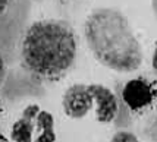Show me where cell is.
I'll use <instances>...</instances> for the list:
<instances>
[{
    "mask_svg": "<svg viewBox=\"0 0 157 142\" xmlns=\"http://www.w3.org/2000/svg\"><path fill=\"white\" fill-rule=\"evenodd\" d=\"M84 34L88 48L100 65L123 73L141 66V44L121 10L113 7L94 9L85 19Z\"/></svg>",
    "mask_w": 157,
    "mask_h": 142,
    "instance_id": "obj_1",
    "label": "cell"
},
{
    "mask_svg": "<svg viewBox=\"0 0 157 142\" xmlns=\"http://www.w3.org/2000/svg\"><path fill=\"white\" fill-rule=\"evenodd\" d=\"M2 111L3 110H2V100H0V117H2Z\"/></svg>",
    "mask_w": 157,
    "mask_h": 142,
    "instance_id": "obj_13",
    "label": "cell"
},
{
    "mask_svg": "<svg viewBox=\"0 0 157 142\" xmlns=\"http://www.w3.org/2000/svg\"><path fill=\"white\" fill-rule=\"evenodd\" d=\"M9 3H10V0H0V18L6 13L7 7H9Z\"/></svg>",
    "mask_w": 157,
    "mask_h": 142,
    "instance_id": "obj_9",
    "label": "cell"
},
{
    "mask_svg": "<svg viewBox=\"0 0 157 142\" xmlns=\"http://www.w3.org/2000/svg\"><path fill=\"white\" fill-rule=\"evenodd\" d=\"M40 107L37 104H29L22 111L21 119H18L12 126L10 130V139L13 142H34L37 138V114Z\"/></svg>",
    "mask_w": 157,
    "mask_h": 142,
    "instance_id": "obj_6",
    "label": "cell"
},
{
    "mask_svg": "<svg viewBox=\"0 0 157 142\" xmlns=\"http://www.w3.org/2000/svg\"><path fill=\"white\" fill-rule=\"evenodd\" d=\"M154 98L151 85L144 79H131L122 89L123 103L134 111H140L148 107Z\"/></svg>",
    "mask_w": 157,
    "mask_h": 142,
    "instance_id": "obj_4",
    "label": "cell"
},
{
    "mask_svg": "<svg viewBox=\"0 0 157 142\" xmlns=\"http://www.w3.org/2000/svg\"><path fill=\"white\" fill-rule=\"evenodd\" d=\"M5 72H6V66H5V60H3V57L0 54V84H2L3 78H5Z\"/></svg>",
    "mask_w": 157,
    "mask_h": 142,
    "instance_id": "obj_10",
    "label": "cell"
},
{
    "mask_svg": "<svg viewBox=\"0 0 157 142\" xmlns=\"http://www.w3.org/2000/svg\"><path fill=\"white\" fill-rule=\"evenodd\" d=\"M90 88L96 98V119L100 123L113 122L119 111L116 95L110 91V88L100 84H90Z\"/></svg>",
    "mask_w": 157,
    "mask_h": 142,
    "instance_id": "obj_5",
    "label": "cell"
},
{
    "mask_svg": "<svg viewBox=\"0 0 157 142\" xmlns=\"http://www.w3.org/2000/svg\"><path fill=\"white\" fill-rule=\"evenodd\" d=\"M110 142H140L137 135H134L129 130H117L115 135L112 136Z\"/></svg>",
    "mask_w": 157,
    "mask_h": 142,
    "instance_id": "obj_8",
    "label": "cell"
},
{
    "mask_svg": "<svg viewBox=\"0 0 157 142\" xmlns=\"http://www.w3.org/2000/svg\"><path fill=\"white\" fill-rule=\"evenodd\" d=\"M0 142H6V141H5V139H2V138H0Z\"/></svg>",
    "mask_w": 157,
    "mask_h": 142,
    "instance_id": "obj_14",
    "label": "cell"
},
{
    "mask_svg": "<svg viewBox=\"0 0 157 142\" xmlns=\"http://www.w3.org/2000/svg\"><path fill=\"white\" fill-rule=\"evenodd\" d=\"M151 65H153V69L157 72V44L156 48H154V53H153V59H151Z\"/></svg>",
    "mask_w": 157,
    "mask_h": 142,
    "instance_id": "obj_11",
    "label": "cell"
},
{
    "mask_svg": "<svg viewBox=\"0 0 157 142\" xmlns=\"http://www.w3.org/2000/svg\"><path fill=\"white\" fill-rule=\"evenodd\" d=\"M96 104V98L90 88V84H75L69 87L62 98L65 114L71 119H82Z\"/></svg>",
    "mask_w": 157,
    "mask_h": 142,
    "instance_id": "obj_3",
    "label": "cell"
},
{
    "mask_svg": "<svg viewBox=\"0 0 157 142\" xmlns=\"http://www.w3.org/2000/svg\"><path fill=\"white\" fill-rule=\"evenodd\" d=\"M151 7H153V12H154V16L157 18V0H151Z\"/></svg>",
    "mask_w": 157,
    "mask_h": 142,
    "instance_id": "obj_12",
    "label": "cell"
},
{
    "mask_svg": "<svg viewBox=\"0 0 157 142\" xmlns=\"http://www.w3.org/2000/svg\"><path fill=\"white\" fill-rule=\"evenodd\" d=\"M37 138L34 142H56V133H55V117L52 113L46 110H40L37 114Z\"/></svg>",
    "mask_w": 157,
    "mask_h": 142,
    "instance_id": "obj_7",
    "label": "cell"
},
{
    "mask_svg": "<svg viewBox=\"0 0 157 142\" xmlns=\"http://www.w3.org/2000/svg\"><path fill=\"white\" fill-rule=\"evenodd\" d=\"M22 65L44 79L60 78L74 66L76 38L66 21L43 19L31 24L21 46Z\"/></svg>",
    "mask_w": 157,
    "mask_h": 142,
    "instance_id": "obj_2",
    "label": "cell"
}]
</instances>
